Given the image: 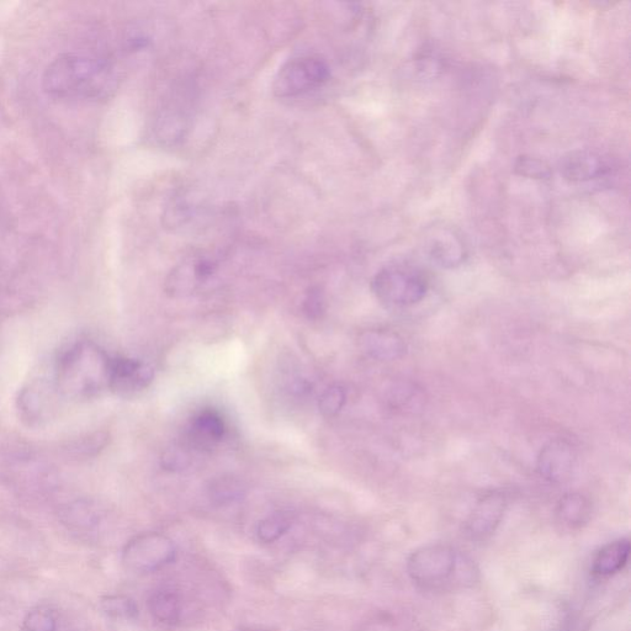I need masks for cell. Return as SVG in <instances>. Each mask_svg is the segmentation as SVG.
I'll use <instances>...</instances> for the list:
<instances>
[{
    "mask_svg": "<svg viewBox=\"0 0 631 631\" xmlns=\"http://www.w3.org/2000/svg\"><path fill=\"white\" fill-rule=\"evenodd\" d=\"M116 86L118 77L109 61L81 53L58 56L42 77V88L57 99H106Z\"/></svg>",
    "mask_w": 631,
    "mask_h": 631,
    "instance_id": "1",
    "label": "cell"
},
{
    "mask_svg": "<svg viewBox=\"0 0 631 631\" xmlns=\"http://www.w3.org/2000/svg\"><path fill=\"white\" fill-rule=\"evenodd\" d=\"M111 358L92 341L73 344L58 360L55 385L62 397L89 400L109 389Z\"/></svg>",
    "mask_w": 631,
    "mask_h": 631,
    "instance_id": "2",
    "label": "cell"
},
{
    "mask_svg": "<svg viewBox=\"0 0 631 631\" xmlns=\"http://www.w3.org/2000/svg\"><path fill=\"white\" fill-rule=\"evenodd\" d=\"M407 571L416 585L428 591L468 587L474 585L477 577L474 562L445 544L422 546L413 551Z\"/></svg>",
    "mask_w": 631,
    "mask_h": 631,
    "instance_id": "3",
    "label": "cell"
},
{
    "mask_svg": "<svg viewBox=\"0 0 631 631\" xmlns=\"http://www.w3.org/2000/svg\"><path fill=\"white\" fill-rule=\"evenodd\" d=\"M55 469L30 447L7 444L0 447V481L20 489L50 486Z\"/></svg>",
    "mask_w": 631,
    "mask_h": 631,
    "instance_id": "4",
    "label": "cell"
},
{
    "mask_svg": "<svg viewBox=\"0 0 631 631\" xmlns=\"http://www.w3.org/2000/svg\"><path fill=\"white\" fill-rule=\"evenodd\" d=\"M371 289L386 306L408 307L426 298L428 280L416 268L391 265L375 275Z\"/></svg>",
    "mask_w": 631,
    "mask_h": 631,
    "instance_id": "5",
    "label": "cell"
},
{
    "mask_svg": "<svg viewBox=\"0 0 631 631\" xmlns=\"http://www.w3.org/2000/svg\"><path fill=\"white\" fill-rule=\"evenodd\" d=\"M331 71L327 62L317 56H302L286 62L274 79V94L279 98H295L325 86Z\"/></svg>",
    "mask_w": 631,
    "mask_h": 631,
    "instance_id": "6",
    "label": "cell"
},
{
    "mask_svg": "<svg viewBox=\"0 0 631 631\" xmlns=\"http://www.w3.org/2000/svg\"><path fill=\"white\" fill-rule=\"evenodd\" d=\"M177 548L167 535L157 532L136 535L123 550V564L135 574H151L172 564Z\"/></svg>",
    "mask_w": 631,
    "mask_h": 631,
    "instance_id": "7",
    "label": "cell"
},
{
    "mask_svg": "<svg viewBox=\"0 0 631 631\" xmlns=\"http://www.w3.org/2000/svg\"><path fill=\"white\" fill-rule=\"evenodd\" d=\"M60 397L62 396L55 383L34 381L19 394L18 411L21 420L33 427L49 422L56 415Z\"/></svg>",
    "mask_w": 631,
    "mask_h": 631,
    "instance_id": "8",
    "label": "cell"
},
{
    "mask_svg": "<svg viewBox=\"0 0 631 631\" xmlns=\"http://www.w3.org/2000/svg\"><path fill=\"white\" fill-rule=\"evenodd\" d=\"M155 378V370L141 360L111 359L109 389L120 396H134L147 389Z\"/></svg>",
    "mask_w": 631,
    "mask_h": 631,
    "instance_id": "9",
    "label": "cell"
},
{
    "mask_svg": "<svg viewBox=\"0 0 631 631\" xmlns=\"http://www.w3.org/2000/svg\"><path fill=\"white\" fill-rule=\"evenodd\" d=\"M507 508L506 496L501 492L487 493L476 503L465 522V532L473 540L491 537L500 526Z\"/></svg>",
    "mask_w": 631,
    "mask_h": 631,
    "instance_id": "10",
    "label": "cell"
},
{
    "mask_svg": "<svg viewBox=\"0 0 631 631\" xmlns=\"http://www.w3.org/2000/svg\"><path fill=\"white\" fill-rule=\"evenodd\" d=\"M575 465V448L565 439L551 440L538 456L540 476L554 484L569 480Z\"/></svg>",
    "mask_w": 631,
    "mask_h": 631,
    "instance_id": "11",
    "label": "cell"
},
{
    "mask_svg": "<svg viewBox=\"0 0 631 631\" xmlns=\"http://www.w3.org/2000/svg\"><path fill=\"white\" fill-rule=\"evenodd\" d=\"M217 264L208 256H195L174 269L167 281V291L172 296L193 293L215 274Z\"/></svg>",
    "mask_w": 631,
    "mask_h": 631,
    "instance_id": "12",
    "label": "cell"
},
{
    "mask_svg": "<svg viewBox=\"0 0 631 631\" xmlns=\"http://www.w3.org/2000/svg\"><path fill=\"white\" fill-rule=\"evenodd\" d=\"M359 346L368 357L381 362L400 359L407 351L404 338L387 330L365 331L359 338Z\"/></svg>",
    "mask_w": 631,
    "mask_h": 631,
    "instance_id": "13",
    "label": "cell"
},
{
    "mask_svg": "<svg viewBox=\"0 0 631 631\" xmlns=\"http://www.w3.org/2000/svg\"><path fill=\"white\" fill-rule=\"evenodd\" d=\"M226 426L224 418L214 410H204L190 422L188 439L196 449H211L224 439Z\"/></svg>",
    "mask_w": 631,
    "mask_h": 631,
    "instance_id": "14",
    "label": "cell"
},
{
    "mask_svg": "<svg viewBox=\"0 0 631 631\" xmlns=\"http://www.w3.org/2000/svg\"><path fill=\"white\" fill-rule=\"evenodd\" d=\"M592 502L582 493L571 492L560 498L555 509L556 523L574 532L586 526L592 517Z\"/></svg>",
    "mask_w": 631,
    "mask_h": 631,
    "instance_id": "15",
    "label": "cell"
},
{
    "mask_svg": "<svg viewBox=\"0 0 631 631\" xmlns=\"http://www.w3.org/2000/svg\"><path fill=\"white\" fill-rule=\"evenodd\" d=\"M604 163L596 153L590 151H575L569 153L561 161V173L571 182H587L602 176Z\"/></svg>",
    "mask_w": 631,
    "mask_h": 631,
    "instance_id": "16",
    "label": "cell"
},
{
    "mask_svg": "<svg viewBox=\"0 0 631 631\" xmlns=\"http://www.w3.org/2000/svg\"><path fill=\"white\" fill-rule=\"evenodd\" d=\"M148 609L153 618L157 622L174 625L177 624L182 617L183 602L182 598L177 591L172 588H159L156 592L152 593L150 599H148Z\"/></svg>",
    "mask_w": 631,
    "mask_h": 631,
    "instance_id": "17",
    "label": "cell"
},
{
    "mask_svg": "<svg viewBox=\"0 0 631 631\" xmlns=\"http://www.w3.org/2000/svg\"><path fill=\"white\" fill-rule=\"evenodd\" d=\"M629 555L630 543L628 539L609 543L598 551L595 560H593L592 570L596 575L602 577L617 574L627 565Z\"/></svg>",
    "mask_w": 631,
    "mask_h": 631,
    "instance_id": "18",
    "label": "cell"
},
{
    "mask_svg": "<svg viewBox=\"0 0 631 631\" xmlns=\"http://www.w3.org/2000/svg\"><path fill=\"white\" fill-rule=\"evenodd\" d=\"M246 485L235 476H221L210 482L208 496L215 506H230L246 496Z\"/></svg>",
    "mask_w": 631,
    "mask_h": 631,
    "instance_id": "19",
    "label": "cell"
},
{
    "mask_svg": "<svg viewBox=\"0 0 631 631\" xmlns=\"http://www.w3.org/2000/svg\"><path fill=\"white\" fill-rule=\"evenodd\" d=\"M61 519L68 528L78 530L92 529L100 521V512L92 502L76 501L63 508Z\"/></svg>",
    "mask_w": 631,
    "mask_h": 631,
    "instance_id": "20",
    "label": "cell"
},
{
    "mask_svg": "<svg viewBox=\"0 0 631 631\" xmlns=\"http://www.w3.org/2000/svg\"><path fill=\"white\" fill-rule=\"evenodd\" d=\"M431 256L443 267H454L463 261V246L453 235H440L432 242Z\"/></svg>",
    "mask_w": 631,
    "mask_h": 631,
    "instance_id": "21",
    "label": "cell"
},
{
    "mask_svg": "<svg viewBox=\"0 0 631 631\" xmlns=\"http://www.w3.org/2000/svg\"><path fill=\"white\" fill-rule=\"evenodd\" d=\"M291 526H293V519H291L290 514L285 512L274 513L272 516L259 522L257 527L258 539L265 544L278 542Z\"/></svg>",
    "mask_w": 631,
    "mask_h": 631,
    "instance_id": "22",
    "label": "cell"
},
{
    "mask_svg": "<svg viewBox=\"0 0 631 631\" xmlns=\"http://www.w3.org/2000/svg\"><path fill=\"white\" fill-rule=\"evenodd\" d=\"M99 607L109 618L134 620L139 617V608L134 599L127 596H105L100 599Z\"/></svg>",
    "mask_w": 631,
    "mask_h": 631,
    "instance_id": "23",
    "label": "cell"
},
{
    "mask_svg": "<svg viewBox=\"0 0 631 631\" xmlns=\"http://www.w3.org/2000/svg\"><path fill=\"white\" fill-rule=\"evenodd\" d=\"M109 443V434L105 432H97L89 434V436L74 440L68 447V453L76 459H88L98 455Z\"/></svg>",
    "mask_w": 631,
    "mask_h": 631,
    "instance_id": "24",
    "label": "cell"
},
{
    "mask_svg": "<svg viewBox=\"0 0 631 631\" xmlns=\"http://www.w3.org/2000/svg\"><path fill=\"white\" fill-rule=\"evenodd\" d=\"M347 402V391L341 385L327 387L320 397L318 407L322 416L327 418L336 417L343 410Z\"/></svg>",
    "mask_w": 631,
    "mask_h": 631,
    "instance_id": "25",
    "label": "cell"
},
{
    "mask_svg": "<svg viewBox=\"0 0 631 631\" xmlns=\"http://www.w3.org/2000/svg\"><path fill=\"white\" fill-rule=\"evenodd\" d=\"M56 628V617L46 608H37L29 612L23 622L24 631H56Z\"/></svg>",
    "mask_w": 631,
    "mask_h": 631,
    "instance_id": "26",
    "label": "cell"
},
{
    "mask_svg": "<svg viewBox=\"0 0 631 631\" xmlns=\"http://www.w3.org/2000/svg\"><path fill=\"white\" fill-rule=\"evenodd\" d=\"M302 310L310 320H320L326 314V298L323 291L318 288H312L307 291L304 302H302Z\"/></svg>",
    "mask_w": 631,
    "mask_h": 631,
    "instance_id": "27",
    "label": "cell"
},
{
    "mask_svg": "<svg viewBox=\"0 0 631 631\" xmlns=\"http://www.w3.org/2000/svg\"><path fill=\"white\" fill-rule=\"evenodd\" d=\"M516 172L521 176L535 179L549 178L551 174L548 164L532 157L519 158L516 163Z\"/></svg>",
    "mask_w": 631,
    "mask_h": 631,
    "instance_id": "28",
    "label": "cell"
},
{
    "mask_svg": "<svg viewBox=\"0 0 631 631\" xmlns=\"http://www.w3.org/2000/svg\"><path fill=\"white\" fill-rule=\"evenodd\" d=\"M190 455L182 448L168 449L162 456V466L168 471H182L189 468Z\"/></svg>",
    "mask_w": 631,
    "mask_h": 631,
    "instance_id": "29",
    "label": "cell"
},
{
    "mask_svg": "<svg viewBox=\"0 0 631 631\" xmlns=\"http://www.w3.org/2000/svg\"><path fill=\"white\" fill-rule=\"evenodd\" d=\"M241 631H273V630L262 629V628H248V629H242Z\"/></svg>",
    "mask_w": 631,
    "mask_h": 631,
    "instance_id": "30",
    "label": "cell"
}]
</instances>
